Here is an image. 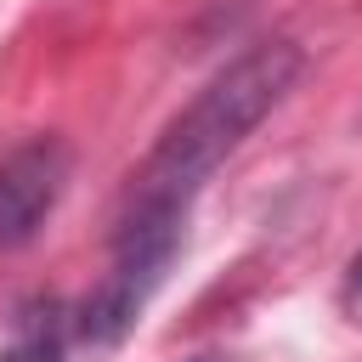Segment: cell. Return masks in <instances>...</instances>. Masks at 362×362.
<instances>
[{
    "mask_svg": "<svg viewBox=\"0 0 362 362\" xmlns=\"http://www.w3.org/2000/svg\"><path fill=\"white\" fill-rule=\"evenodd\" d=\"M305 57L294 40H260L238 62H226L153 141V153L136 164L119 221H187L204 181L249 141V130L294 90ZM113 221V226H119Z\"/></svg>",
    "mask_w": 362,
    "mask_h": 362,
    "instance_id": "cell-1",
    "label": "cell"
},
{
    "mask_svg": "<svg viewBox=\"0 0 362 362\" xmlns=\"http://www.w3.org/2000/svg\"><path fill=\"white\" fill-rule=\"evenodd\" d=\"M187 243V221H119L113 226V260L102 283L74 311V334L90 351H113L147 311V300L164 288L175 255Z\"/></svg>",
    "mask_w": 362,
    "mask_h": 362,
    "instance_id": "cell-2",
    "label": "cell"
},
{
    "mask_svg": "<svg viewBox=\"0 0 362 362\" xmlns=\"http://www.w3.org/2000/svg\"><path fill=\"white\" fill-rule=\"evenodd\" d=\"M74 153L62 136H34L0 164V249H23L68 187Z\"/></svg>",
    "mask_w": 362,
    "mask_h": 362,
    "instance_id": "cell-3",
    "label": "cell"
},
{
    "mask_svg": "<svg viewBox=\"0 0 362 362\" xmlns=\"http://www.w3.org/2000/svg\"><path fill=\"white\" fill-rule=\"evenodd\" d=\"M68 334H74L68 311L57 300L34 294V300H23L11 311L6 339H0V362H62L68 356Z\"/></svg>",
    "mask_w": 362,
    "mask_h": 362,
    "instance_id": "cell-4",
    "label": "cell"
},
{
    "mask_svg": "<svg viewBox=\"0 0 362 362\" xmlns=\"http://www.w3.org/2000/svg\"><path fill=\"white\" fill-rule=\"evenodd\" d=\"M345 305L362 317V255L351 260V272H345Z\"/></svg>",
    "mask_w": 362,
    "mask_h": 362,
    "instance_id": "cell-5",
    "label": "cell"
},
{
    "mask_svg": "<svg viewBox=\"0 0 362 362\" xmlns=\"http://www.w3.org/2000/svg\"><path fill=\"white\" fill-rule=\"evenodd\" d=\"M187 362H238V356H226V351H198V356H187Z\"/></svg>",
    "mask_w": 362,
    "mask_h": 362,
    "instance_id": "cell-6",
    "label": "cell"
}]
</instances>
